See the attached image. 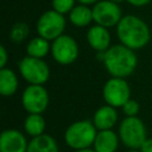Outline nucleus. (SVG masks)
Segmentation results:
<instances>
[{
    "instance_id": "obj_24",
    "label": "nucleus",
    "mask_w": 152,
    "mask_h": 152,
    "mask_svg": "<svg viewBox=\"0 0 152 152\" xmlns=\"http://www.w3.org/2000/svg\"><path fill=\"white\" fill-rule=\"evenodd\" d=\"M139 151L140 152H152V138H147L142 142V145L139 148Z\"/></svg>"
},
{
    "instance_id": "obj_5",
    "label": "nucleus",
    "mask_w": 152,
    "mask_h": 152,
    "mask_svg": "<svg viewBox=\"0 0 152 152\" xmlns=\"http://www.w3.org/2000/svg\"><path fill=\"white\" fill-rule=\"evenodd\" d=\"M19 71L23 78L30 84L43 86L50 77V69L43 58L31 56H26L20 61Z\"/></svg>"
},
{
    "instance_id": "obj_3",
    "label": "nucleus",
    "mask_w": 152,
    "mask_h": 152,
    "mask_svg": "<svg viewBox=\"0 0 152 152\" xmlns=\"http://www.w3.org/2000/svg\"><path fill=\"white\" fill-rule=\"evenodd\" d=\"M97 131L94 126L93 121L89 120H80L72 122L64 133V140L66 145L71 148L83 150L89 148L96 138Z\"/></svg>"
},
{
    "instance_id": "obj_26",
    "label": "nucleus",
    "mask_w": 152,
    "mask_h": 152,
    "mask_svg": "<svg viewBox=\"0 0 152 152\" xmlns=\"http://www.w3.org/2000/svg\"><path fill=\"white\" fill-rule=\"evenodd\" d=\"M78 2H81L82 5H90V4H95L97 0H77Z\"/></svg>"
},
{
    "instance_id": "obj_2",
    "label": "nucleus",
    "mask_w": 152,
    "mask_h": 152,
    "mask_svg": "<svg viewBox=\"0 0 152 152\" xmlns=\"http://www.w3.org/2000/svg\"><path fill=\"white\" fill-rule=\"evenodd\" d=\"M116 33L122 45L134 50L144 48L150 42V28L135 15H125L116 25Z\"/></svg>"
},
{
    "instance_id": "obj_9",
    "label": "nucleus",
    "mask_w": 152,
    "mask_h": 152,
    "mask_svg": "<svg viewBox=\"0 0 152 152\" xmlns=\"http://www.w3.org/2000/svg\"><path fill=\"white\" fill-rule=\"evenodd\" d=\"M51 55L53 59L62 65L71 64L78 57V45L72 37L62 34L52 42Z\"/></svg>"
},
{
    "instance_id": "obj_11",
    "label": "nucleus",
    "mask_w": 152,
    "mask_h": 152,
    "mask_svg": "<svg viewBox=\"0 0 152 152\" xmlns=\"http://www.w3.org/2000/svg\"><path fill=\"white\" fill-rule=\"evenodd\" d=\"M28 142L18 129H5L0 135V152H27Z\"/></svg>"
},
{
    "instance_id": "obj_25",
    "label": "nucleus",
    "mask_w": 152,
    "mask_h": 152,
    "mask_svg": "<svg viewBox=\"0 0 152 152\" xmlns=\"http://www.w3.org/2000/svg\"><path fill=\"white\" fill-rule=\"evenodd\" d=\"M151 0H127V2H129L131 5L133 6H137V7H140V6H145L150 2Z\"/></svg>"
},
{
    "instance_id": "obj_4",
    "label": "nucleus",
    "mask_w": 152,
    "mask_h": 152,
    "mask_svg": "<svg viewBox=\"0 0 152 152\" xmlns=\"http://www.w3.org/2000/svg\"><path fill=\"white\" fill-rule=\"evenodd\" d=\"M119 138L131 150H139L146 138V127L138 116H126L119 126Z\"/></svg>"
},
{
    "instance_id": "obj_1",
    "label": "nucleus",
    "mask_w": 152,
    "mask_h": 152,
    "mask_svg": "<svg viewBox=\"0 0 152 152\" xmlns=\"http://www.w3.org/2000/svg\"><path fill=\"white\" fill-rule=\"evenodd\" d=\"M103 63L112 77L126 78L135 70L138 58L132 49L118 44L103 52Z\"/></svg>"
},
{
    "instance_id": "obj_28",
    "label": "nucleus",
    "mask_w": 152,
    "mask_h": 152,
    "mask_svg": "<svg viewBox=\"0 0 152 152\" xmlns=\"http://www.w3.org/2000/svg\"><path fill=\"white\" fill-rule=\"evenodd\" d=\"M109 1H112V2H115V4H120V2H122L124 0H109Z\"/></svg>"
},
{
    "instance_id": "obj_18",
    "label": "nucleus",
    "mask_w": 152,
    "mask_h": 152,
    "mask_svg": "<svg viewBox=\"0 0 152 152\" xmlns=\"http://www.w3.org/2000/svg\"><path fill=\"white\" fill-rule=\"evenodd\" d=\"M69 19L72 25L77 27H84L89 25L90 21L93 20V10H90L86 5L76 6L71 10L69 14Z\"/></svg>"
},
{
    "instance_id": "obj_17",
    "label": "nucleus",
    "mask_w": 152,
    "mask_h": 152,
    "mask_svg": "<svg viewBox=\"0 0 152 152\" xmlns=\"http://www.w3.org/2000/svg\"><path fill=\"white\" fill-rule=\"evenodd\" d=\"M45 127H46L45 119L43 118L42 114H28L25 118L24 129L32 138L44 134Z\"/></svg>"
},
{
    "instance_id": "obj_6",
    "label": "nucleus",
    "mask_w": 152,
    "mask_h": 152,
    "mask_svg": "<svg viewBox=\"0 0 152 152\" xmlns=\"http://www.w3.org/2000/svg\"><path fill=\"white\" fill-rule=\"evenodd\" d=\"M65 28V19L63 14L52 11L44 12L37 23V31L39 37H43L46 40H55L62 36Z\"/></svg>"
},
{
    "instance_id": "obj_22",
    "label": "nucleus",
    "mask_w": 152,
    "mask_h": 152,
    "mask_svg": "<svg viewBox=\"0 0 152 152\" xmlns=\"http://www.w3.org/2000/svg\"><path fill=\"white\" fill-rule=\"evenodd\" d=\"M122 110L125 113L126 116H137V114L140 110V106L138 103V101L129 99L124 106H122Z\"/></svg>"
},
{
    "instance_id": "obj_10",
    "label": "nucleus",
    "mask_w": 152,
    "mask_h": 152,
    "mask_svg": "<svg viewBox=\"0 0 152 152\" xmlns=\"http://www.w3.org/2000/svg\"><path fill=\"white\" fill-rule=\"evenodd\" d=\"M121 18L120 7L118 4L109 0L100 1L93 7V20L103 27H112L118 25Z\"/></svg>"
},
{
    "instance_id": "obj_13",
    "label": "nucleus",
    "mask_w": 152,
    "mask_h": 152,
    "mask_svg": "<svg viewBox=\"0 0 152 152\" xmlns=\"http://www.w3.org/2000/svg\"><path fill=\"white\" fill-rule=\"evenodd\" d=\"M118 121V113L114 107L109 104H104L100 107L93 118V124L99 131L112 129Z\"/></svg>"
},
{
    "instance_id": "obj_8",
    "label": "nucleus",
    "mask_w": 152,
    "mask_h": 152,
    "mask_svg": "<svg viewBox=\"0 0 152 152\" xmlns=\"http://www.w3.org/2000/svg\"><path fill=\"white\" fill-rule=\"evenodd\" d=\"M21 103L28 114H42L49 106V93L39 84H30L21 95Z\"/></svg>"
},
{
    "instance_id": "obj_7",
    "label": "nucleus",
    "mask_w": 152,
    "mask_h": 152,
    "mask_svg": "<svg viewBox=\"0 0 152 152\" xmlns=\"http://www.w3.org/2000/svg\"><path fill=\"white\" fill-rule=\"evenodd\" d=\"M102 96L107 104L114 108L122 107L131 99V88L125 78L112 77L104 83Z\"/></svg>"
},
{
    "instance_id": "obj_14",
    "label": "nucleus",
    "mask_w": 152,
    "mask_h": 152,
    "mask_svg": "<svg viewBox=\"0 0 152 152\" xmlns=\"http://www.w3.org/2000/svg\"><path fill=\"white\" fill-rule=\"evenodd\" d=\"M119 134L112 129L99 131L93 144L95 152H115L119 146Z\"/></svg>"
},
{
    "instance_id": "obj_20",
    "label": "nucleus",
    "mask_w": 152,
    "mask_h": 152,
    "mask_svg": "<svg viewBox=\"0 0 152 152\" xmlns=\"http://www.w3.org/2000/svg\"><path fill=\"white\" fill-rule=\"evenodd\" d=\"M28 31L30 30H28L27 24H25V23H17V24H14L12 30H11V33H10L11 40L14 42V43H21L28 36Z\"/></svg>"
},
{
    "instance_id": "obj_29",
    "label": "nucleus",
    "mask_w": 152,
    "mask_h": 152,
    "mask_svg": "<svg viewBox=\"0 0 152 152\" xmlns=\"http://www.w3.org/2000/svg\"><path fill=\"white\" fill-rule=\"evenodd\" d=\"M128 152H140V151H138V150H131V151H128Z\"/></svg>"
},
{
    "instance_id": "obj_19",
    "label": "nucleus",
    "mask_w": 152,
    "mask_h": 152,
    "mask_svg": "<svg viewBox=\"0 0 152 152\" xmlns=\"http://www.w3.org/2000/svg\"><path fill=\"white\" fill-rule=\"evenodd\" d=\"M51 50V46L49 44V40L44 39L43 37H36L32 38L27 46H26V52L27 56L36 57V58H43L45 57L49 51Z\"/></svg>"
},
{
    "instance_id": "obj_21",
    "label": "nucleus",
    "mask_w": 152,
    "mask_h": 152,
    "mask_svg": "<svg viewBox=\"0 0 152 152\" xmlns=\"http://www.w3.org/2000/svg\"><path fill=\"white\" fill-rule=\"evenodd\" d=\"M75 0H52V7L56 12L64 14L68 12H71L74 8Z\"/></svg>"
},
{
    "instance_id": "obj_12",
    "label": "nucleus",
    "mask_w": 152,
    "mask_h": 152,
    "mask_svg": "<svg viewBox=\"0 0 152 152\" xmlns=\"http://www.w3.org/2000/svg\"><path fill=\"white\" fill-rule=\"evenodd\" d=\"M87 40L89 45L99 51V52H106L110 46V34L107 30V27H103L101 25H94L91 26L87 32Z\"/></svg>"
},
{
    "instance_id": "obj_16",
    "label": "nucleus",
    "mask_w": 152,
    "mask_h": 152,
    "mask_svg": "<svg viewBox=\"0 0 152 152\" xmlns=\"http://www.w3.org/2000/svg\"><path fill=\"white\" fill-rule=\"evenodd\" d=\"M18 89V77L8 68L0 69V93L2 96H12Z\"/></svg>"
},
{
    "instance_id": "obj_15",
    "label": "nucleus",
    "mask_w": 152,
    "mask_h": 152,
    "mask_svg": "<svg viewBox=\"0 0 152 152\" xmlns=\"http://www.w3.org/2000/svg\"><path fill=\"white\" fill-rule=\"evenodd\" d=\"M27 152H59L56 140L49 134H42L28 141Z\"/></svg>"
},
{
    "instance_id": "obj_23",
    "label": "nucleus",
    "mask_w": 152,
    "mask_h": 152,
    "mask_svg": "<svg viewBox=\"0 0 152 152\" xmlns=\"http://www.w3.org/2000/svg\"><path fill=\"white\" fill-rule=\"evenodd\" d=\"M7 61H8V55H7V51L5 49L4 45L0 46V68H5L6 64H7Z\"/></svg>"
},
{
    "instance_id": "obj_27",
    "label": "nucleus",
    "mask_w": 152,
    "mask_h": 152,
    "mask_svg": "<svg viewBox=\"0 0 152 152\" xmlns=\"http://www.w3.org/2000/svg\"><path fill=\"white\" fill-rule=\"evenodd\" d=\"M75 152H95V150L93 148H83V150H76Z\"/></svg>"
}]
</instances>
